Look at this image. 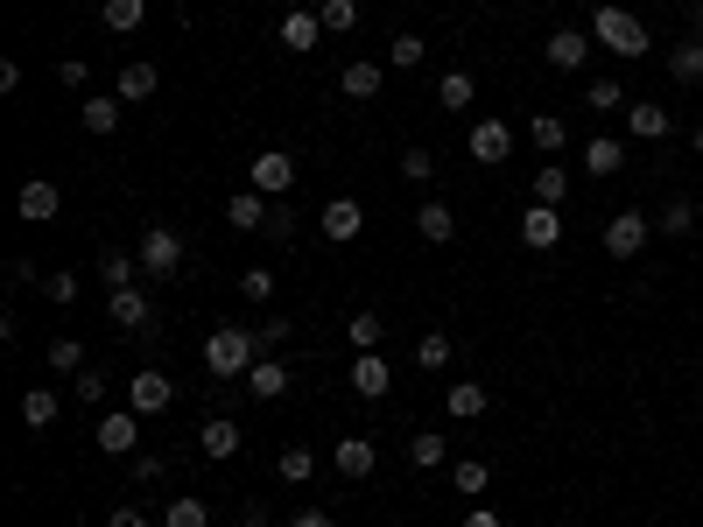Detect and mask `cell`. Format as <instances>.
I'll list each match as a JSON object with an SVG mask.
<instances>
[{"label": "cell", "mask_w": 703, "mask_h": 527, "mask_svg": "<svg viewBox=\"0 0 703 527\" xmlns=\"http://www.w3.org/2000/svg\"><path fill=\"white\" fill-rule=\"evenodd\" d=\"M260 359V331H246V324H225L204 337V373L212 380H246V366Z\"/></svg>", "instance_id": "6da1fadb"}, {"label": "cell", "mask_w": 703, "mask_h": 527, "mask_svg": "<svg viewBox=\"0 0 703 527\" xmlns=\"http://www.w3.org/2000/svg\"><path fill=\"white\" fill-rule=\"evenodd\" d=\"M592 43H605L613 56H648V50H654V35H648V22H640V14H626V8H598V14H592Z\"/></svg>", "instance_id": "7a4b0ae2"}, {"label": "cell", "mask_w": 703, "mask_h": 527, "mask_svg": "<svg viewBox=\"0 0 703 527\" xmlns=\"http://www.w3.org/2000/svg\"><path fill=\"white\" fill-rule=\"evenodd\" d=\"M141 275H156V281L183 275V233H169V225H148V233H141Z\"/></svg>", "instance_id": "3957f363"}, {"label": "cell", "mask_w": 703, "mask_h": 527, "mask_svg": "<svg viewBox=\"0 0 703 527\" xmlns=\"http://www.w3.org/2000/svg\"><path fill=\"white\" fill-rule=\"evenodd\" d=\"M648 233H654L648 212H613V218H605V254H613V260H640Z\"/></svg>", "instance_id": "277c9868"}, {"label": "cell", "mask_w": 703, "mask_h": 527, "mask_svg": "<svg viewBox=\"0 0 703 527\" xmlns=\"http://www.w3.org/2000/svg\"><path fill=\"white\" fill-rule=\"evenodd\" d=\"M177 401V380H169L162 366H141L135 380H127V408H135V416L148 422V416H162V408Z\"/></svg>", "instance_id": "5b68a950"}, {"label": "cell", "mask_w": 703, "mask_h": 527, "mask_svg": "<svg viewBox=\"0 0 703 527\" xmlns=\"http://www.w3.org/2000/svg\"><path fill=\"white\" fill-rule=\"evenodd\" d=\"M246 183H254L260 197H289V191H296V155H281V148H268V155H254V169H246Z\"/></svg>", "instance_id": "8992f818"}, {"label": "cell", "mask_w": 703, "mask_h": 527, "mask_svg": "<svg viewBox=\"0 0 703 527\" xmlns=\"http://www.w3.org/2000/svg\"><path fill=\"white\" fill-rule=\"evenodd\" d=\"M275 43L289 50V56H310L317 43H324V22H317V8H289V14H281V29H275Z\"/></svg>", "instance_id": "52a82bcc"}, {"label": "cell", "mask_w": 703, "mask_h": 527, "mask_svg": "<svg viewBox=\"0 0 703 527\" xmlns=\"http://www.w3.org/2000/svg\"><path fill=\"white\" fill-rule=\"evenodd\" d=\"M521 247H535V254H556L563 247V212H556V204L521 212Z\"/></svg>", "instance_id": "ba28073f"}, {"label": "cell", "mask_w": 703, "mask_h": 527, "mask_svg": "<svg viewBox=\"0 0 703 527\" xmlns=\"http://www.w3.org/2000/svg\"><path fill=\"white\" fill-rule=\"evenodd\" d=\"M626 135H633V141H669L675 135V112L654 106V99H633V106H626Z\"/></svg>", "instance_id": "9c48e42d"}, {"label": "cell", "mask_w": 703, "mask_h": 527, "mask_svg": "<svg viewBox=\"0 0 703 527\" xmlns=\"http://www.w3.org/2000/svg\"><path fill=\"white\" fill-rule=\"evenodd\" d=\"M268 212H275V197H260L254 183L225 197V225H233V233H260V225H268Z\"/></svg>", "instance_id": "30bf717a"}, {"label": "cell", "mask_w": 703, "mask_h": 527, "mask_svg": "<svg viewBox=\"0 0 703 527\" xmlns=\"http://www.w3.org/2000/svg\"><path fill=\"white\" fill-rule=\"evenodd\" d=\"M289 380H296V373L289 366H281V359H268V352H260V359L254 366H246V394H254V401H281V394H289Z\"/></svg>", "instance_id": "8fae6325"}, {"label": "cell", "mask_w": 703, "mask_h": 527, "mask_svg": "<svg viewBox=\"0 0 703 527\" xmlns=\"http://www.w3.org/2000/svg\"><path fill=\"white\" fill-rule=\"evenodd\" d=\"M387 387H394V366L380 359V352H359L352 359V394L359 401H387Z\"/></svg>", "instance_id": "7c38bea8"}, {"label": "cell", "mask_w": 703, "mask_h": 527, "mask_svg": "<svg viewBox=\"0 0 703 527\" xmlns=\"http://www.w3.org/2000/svg\"><path fill=\"white\" fill-rule=\"evenodd\" d=\"M135 443H141V416H135V408L99 416V450H106V458H135Z\"/></svg>", "instance_id": "4fadbf2b"}, {"label": "cell", "mask_w": 703, "mask_h": 527, "mask_svg": "<svg viewBox=\"0 0 703 527\" xmlns=\"http://www.w3.org/2000/svg\"><path fill=\"white\" fill-rule=\"evenodd\" d=\"M14 212H22L29 225H50L56 212H64V191H56L50 176H35V183H22V197H14Z\"/></svg>", "instance_id": "5bb4252c"}, {"label": "cell", "mask_w": 703, "mask_h": 527, "mask_svg": "<svg viewBox=\"0 0 703 527\" xmlns=\"http://www.w3.org/2000/svg\"><path fill=\"white\" fill-rule=\"evenodd\" d=\"M359 225H366V204H359V197H331L324 204V239H331V247H352Z\"/></svg>", "instance_id": "9a60e30c"}, {"label": "cell", "mask_w": 703, "mask_h": 527, "mask_svg": "<svg viewBox=\"0 0 703 527\" xmlns=\"http://www.w3.org/2000/svg\"><path fill=\"white\" fill-rule=\"evenodd\" d=\"M331 464H338V478H373L380 450H373V437H338V450H331Z\"/></svg>", "instance_id": "2e32d148"}, {"label": "cell", "mask_w": 703, "mask_h": 527, "mask_svg": "<svg viewBox=\"0 0 703 527\" xmlns=\"http://www.w3.org/2000/svg\"><path fill=\"white\" fill-rule=\"evenodd\" d=\"M239 443H246V429H239L233 416H212V422L198 429V450H204V458H219V464L239 458Z\"/></svg>", "instance_id": "e0dca14e"}, {"label": "cell", "mask_w": 703, "mask_h": 527, "mask_svg": "<svg viewBox=\"0 0 703 527\" xmlns=\"http://www.w3.org/2000/svg\"><path fill=\"white\" fill-rule=\"evenodd\" d=\"M471 155L500 169L507 155H514V127H507V120H479V127H471Z\"/></svg>", "instance_id": "ac0fdd59"}, {"label": "cell", "mask_w": 703, "mask_h": 527, "mask_svg": "<svg viewBox=\"0 0 703 527\" xmlns=\"http://www.w3.org/2000/svg\"><path fill=\"white\" fill-rule=\"evenodd\" d=\"M592 50H598L592 29H556V35H548V64H556V71H584Z\"/></svg>", "instance_id": "d6986e66"}, {"label": "cell", "mask_w": 703, "mask_h": 527, "mask_svg": "<svg viewBox=\"0 0 703 527\" xmlns=\"http://www.w3.org/2000/svg\"><path fill=\"white\" fill-rule=\"evenodd\" d=\"M415 233L429 239V247H450V239H458V212H450V204H415Z\"/></svg>", "instance_id": "ffe728a7"}, {"label": "cell", "mask_w": 703, "mask_h": 527, "mask_svg": "<svg viewBox=\"0 0 703 527\" xmlns=\"http://www.w3.org/2000/svg\"><path fill=\"white\" fill-rule=\"evenodd\" d=\"M626 169V141L619 135H592L584 141V176H619Z\"/></svg>", "instance_id": "44dd1931"}, {"label": "cell", "mask_w": 703, "mask_h": 527, "mask_svg": "<svg viewBox=\"0 0 703 527\" xmlns=\"http://www.w3.org/2000/svg\"><path fill=\"white\" fill-rule=\"evenodd\" d=\"M106 316H113L120 331H148V295H141V289H113V295H106Z\"/></svg>", "instance_id": "7402d4cb"}, {"label": "cell", "mask_w": 703, "mask_h": 527, "mask_svg": "<svg viewBox=\"0 0 703 527\" xmlns=\"http://www.w3.org/2000/svg\"><path fill=\"white\" fill-rule=\"evenodd\" d=\"M486 408H492V387L486 380H458V387H450V416H458V422H479Z\"/></svg>", "instance_id": "603a6c76"}, {"label": "cell", "mask_w": 703, "mask_h": 527, "mask_svg": "<svg viewBox=\"0 0 703 527\" xmlns=\"http://www.w3.org/2000/svg\"><path fill=\"white\" fill-rule=\"evenodd\" d=\"M56 416H64V401H56V387H29V394H22V422L35 429V437H43V429H50Z\"/></svg>", "instance_id": "cb8c5ba5"}, {"label": "cell", "mask_w": 703, "mask_h": 527, "mask_svg": "<svg viewBox=\"0 0 703 527\" xmlns=\"http://www.w3.org/2000/svg\"><path fill=\"white\" fill-rule=\"evenodd\" d=\"M156 64H127L120 71V85H113V99H127V106H141V99H156Z\"/></svg>", "instance_id": "d4e9b609"}, {"label": "cell", "mask_w": 703, "mask_h": 527, "mask_svg": "<svg viewBox=\"0 0 703 527\" xmlns=\"http://www.w3.org/2000/svg\"><path fill=\"white\" fill-rule=\"evenodd\" d=\"M669 78L675 85H703V35H690V43L669 50Z\"/></svg>", "instance_id": "484cf974"}, {"label": "cell", "mask_w": 703, "mask_h": 527, "mask_svg": "<svg viewBox=\"0 0 703 527\" xmlns=\"http://www.w3.org/2000/svg\"><path fill=\"white\" fill-rule=\"evenodd\" d=\"M338 92H345V99H380V64H366V56L345 64L338 71Z\"/></svg>", "instance_id": "4316f807"}, {"label": "cell", "mask_w": 703, "mask_h": 527, "mask_svg": "<svg viewBox=\"0 0 703 527\" xmlns=\"http://www.w3.org/2000/svg\"><path fill=\"white\" fill-rule=\"evenodd\" d=\"M141 14H148V0H99V22H106L113 35H135Z\"/></svg>", "instance_id": "83f0119b"}, {"label": "cell", "mask_w": 703, "mask_h": 527, "mask_svg": "<svg viewBox=\"0 0 703 527\" xmlns=\"http://www.w3.org/2000/svg\"><path fill=\"white\" fill-rule=\"evenodd\" d=\"M528 135H535V148H542V155H548V162H556V155H563V148H569V127L556 120V112H535V120H528Z\"/></svg>", "instance_id": "f1b7e54d"}, {"label": "cell", "mask_w": 703, "mask_h": 527, "mask_svg": "<svg viewBox=\"0 0 703 527\" xmlns=\"http://www.w3.org/2000/svg\"><path fill=\"white\" fill-rule=\"evenodd\" d=\"M471 92H479V85H471V71H444V78H436V106H444V112H465Z\"/></svg>", "instance_id": "f546056e"}, {"label": "cell", "mask_w": 703, "mask_h": 527, "mask_svg": "<svg viewBox=\"0 0 703 527\" xmlns=\"http://www.w3.org/2000/svg\"><path fill=\"white\" fill-rule=\"evenodd\" d=\"M120 106H127V99H106V92H99V99H85V106H78L85 135H113V127H120Z\"/></svg>", "instance_id": "4dcf8cb0"}, {"label": "cell", "mask_w": 703, "mask_h": 527, "mask_svg": "<svg viewBox=\"0 0 703 527\" xmlns=\"http://www.w3.org/2000/svg\"><path fill=\"white\" fill-rule=\"evenodd\" d=\"M444 458H450V437H436V429H423V437H408V464H415V472H436Z\"/></svg>", "instance_id": "1f68e13d"}, {"label": "cell", "mask_w": 703, "mask_h": 527, "mask_svg": "<svg viewBox=\"0 0 703 527\" xmlns=\"http://www.w3.org/2000/svg\"><path fill=\"white\" fill-rule=\"evenodd\" d=\"M563 197H569V169L563 162H542L535 169V204H556V212H563Z\"/></svg>", "instance_id": "d6a6232c"}, {"label": "cell", "mask_w": 703, "mask_h": 527, "mask_svg": "<svg viewBox=\"0 0 703 527\" xmlns=\"http://www.w3.org/2000/svg\"><path fill=\"white\" fill-rule=\"evenodd\" d=\"M345 337H352V352H380L387 324H380V310H359V316H345Z\"/></svg>", "instance_id": "836d02e7"}, {"label": "cell", "mask_w": 703, "mask_h": 527, "mask_svg": "<svg viewBox=\"0 0 703 527\" xmlns=\"http://www.w3.org/2000/svg\"><path fill=\"white\" fill-rule=\"evenodd\" d=\"M584 106H592V112H626L633 99H626L619 78H592V85H584Z\"/></svg>", "instance_id": "e575fe53"}, {"label": "cell", "mask_w": 703, "mask_h": 527, "mask_svg": "<svg viewBox=\"0 0 703 527\" xmlns=\"http://www.w3.org/2000/svg\"><path fill=\"white\" fill-rule=\"evenodd\" d=\"M162 527H212V506H204L198 493H183V499H169V514Z\"/></svg>", "instance_id": "d590c367"}, {"label": "cell", "mask_w": 703, "mask_h": 527, "mask_svg": "<svg viewBox=\"0 0 703 527\" xmlns=\"http://www.w3.org/2000/svg\"><path fill=\"white\" fill-rule=\"evenodd\" d=\"M135 275H141V254H106V260H99V281H106V289H135Z\"/></svg>", "instance_id": "8d00e7d4"}, {"label": "cell", "mask_w": 703, "mask_h": 527, "mask_svg": "<svg viewBox=\"0 0 703 527\" xmlns=\"http://www.w3.org/2000/svg\"><path fill=\"white\" fill-rule=\"evenodd\" d=\"M317 22H324V35L359 29V0H317Z\"/></svg>", "instance_id": "74e56055"}, {"label": "cell", "mask_w": 703, "mask_h": 527, "mask_svg": "<svg viewBox=\"0 0 703 527\" xmlns=\"http://www.w3.org/2000/svg\"><path fill=\"white\" fill-rule=\"evenodd\" d=\"M43 359H50V373H85V345L78 337H50Z\"/></svg>", "instance_id": "f35d334b"}, {"label": "cell", "mask_w": 703, "mask_h": 527, "mask_svg": "<svg viewBox=\"0 0 703 527\" xmlns=\"http://www.w3.org/2000/svg\"><path fill=\"white\" fill-rule=\"evenodd\" d=\"M661 233H669V239H682V233H696V204H690V197L661 204Z\"/></svg>", "instance_id": "ab89813d"}, {"label": "cell", "mask_w": 703, "mask_h": 527, "mask_svg": "<svg viewBox=\"0 0 703 527\" xmlns=\"http://www.w3.org/2000/svg\"><path fill=\"white\" fill-rule=\"evenodd\" d=\"M275 472H281V485H302V478L317 472V458H310L302 443H289V450H281V464H275Z\"/></svg>", "instance_id": "60d3db41"}, {"label": "cell", "mask_w": 703, "mask_h": 527, "mask_svg": "<svg viewBox=\"0 0 703 527\" xmlns=\"http://www.w3.org/2000/svg\"><path fill=\"white\" fill-rule=\"evenodd\" d=\"M423 56H429V43H423V35H394V43H387V64H394V71H415Z\"/></svg>", "instance_id": "b9f144b4"}, {"label": "cell", "mask_w": 703, "mask_h": 527, "mask_svg": "<svg viewBox=\"0 0 703 527\" xmlns=\"http://www.w3.org/2000/svg\"><path fill=\"white\" fill-rule=\"evenodd\" d=\"M415 366H423V373H444V366H450V337H444V331H429L423 345H415Z\"/></svg>", "instance_id": "7bdbcfd3"}, {"label": "cell", "mask_w": 703, "mask_h": 527, "mask_svg": "<svg viewBox=\"0 0 703 527\" xmlns=\"http://www.w3.org/2000/svg\"><path fill=\"white\" fill-rule=\"evenodd\" d=\"M106 387H113V380H106V373H99V366H85V373H71V394H78V401H85V408H99V401H106Z\"/></svg>", "instance_id": "ee69618b"}, {"label": "cell", "mask_w": 703, "mask_h": 527, "mask_svg": "<svg viewBox=\"0 0 703 527\" xmlns=\"http://www.w3.org/2000/svg\"><path fill=\"white\" fill-rule=\"evenodd\" d=\"M450 485H458V493H486V485H492V464H486V458H465L458 472H450Z\"/></svg>", "instance_id": "f6af8a7d"}, {"label": "cell", "mask_w": 703, "mask_h": 527, "mask_svg": "<svg viewBox=\"0 0 703 527\" xmlns=\"http://www.w3.org/2000/svg\"><path fill=\"white\" fill-rule=\"evenodd\" d=\"M239 295H246V303H275V268H246Z\"/></svg>", "instance_id": "bcb514c9"}, {"label": "cell", "mask_w": 703, "mask_h": 527, "mask_svg": "<svg viewBox=\"0 0 703 527\" xmlns=\"http://www.w3.org/2000/svg\"><path fill=\"white\" fill-rule=\"evenodd\" d=\"M169 472V458H162V450H135V464H127V478H135V485H156Z\"/></svg>", "instance_id": "7dc6e473"}, {"label": "cell", "mask_w": 703, "mask_h": 527, "mask_svg": "<svg viewBox=\"0 0 703 527\" xmlns=\"http://www.w3.org/2000/svg\"><path fill=\"white\" fill-rule=\"evenodd\" d=\"M43 295H50V303H78V275H71V268L43 275Z\"/></svg>", "instance_id": "c3c4849f"}, {"label": "cell", "mask_w": 703, "mask_h": 527, "mask_svg": "<svg viewBox=\"0 0 703 527\" xmlns=\"http://www.w3.org/2000/svg\"><path fill=\"white\" fill-rule=\"evenodd\" d=\"M402 176H408V183H429V176H436V155H429V148H408V155H402Z\"/></svg>", "instance_id": "681fc988"}, {"label": "cell", "mask_w": 703, "mask_h": 527, "mask_svg": "<svg viewBox=\"0 0 703 527\" xmlns=\"http://www.w3.org/2000/svg\"><path fill=\"white\" fill-rule=\"evenodd\" d=\"M92 78V71H85V56H64V64H56V85H71V92H78Z\"/></svg>", "instance_id": "f907efd6"}, {"label": "cell", "mask_w": 703, "mask_h": 527, "mask_svg": "<svg viewBox=\"0 0 703 527\" xmlns=\"http://www.w3.org/2000/svg\"><path fill=\"white\" fill-rule=\"evenodd\" d=\"M260 233H268V239H289V233H296V212H281V204H275V212H268V225H260Z\"/></svg>", "instance_id": "816d5d0a"}, {"label": "cell", "mask_w": 703, "mask_h": 527, "mask_svg": "<svg viewBox=\"0 0 703 527\" xmlns=\"http://www.w3.org/2000/svg\"><path fill=\"white\" fill-rule=\"evenodd\" d=\"M254 331H260V352H275L281 337H289V324H281V316H268V324H254Z\"/></svg>", "instance_id": "f5cc1de1"}, {"label": "cell", "mask_w": 703, "mask_h": 527, "mask_svg": "<svg viewBox=\"0 0 703 527\" xmlns=\"http://www.w3.org/2000/svg\"><path fill=\"white\" fill-rule=\"evenodd\" d=\"M106 527H148V514H141V506H120V514H113Z\"/></svg>", "instance_id": "db71d44e"}, {"label": "cell", "mask_w": 703, "mask_h": 527, "mask_svg": "<svg viewBox=\"0 0 703 527\" xmlns=\"http://www.w3.org/2000/svg\"><path fill=\"white\" fill-rule=\"evenodd\" d=\"M465 527H507V520L492 514V506H471V514H465Z\"/></svg>", "instance_id": "11a10c76"}, {"label": "cell", "mask_w": 703, "mask_h": 527, "mask_svg": "<svg viewBox=\"0 0 703 527\" xmlns=\"http://www.w3.org/2000/svg\"><path fill=\"white\" fill-rule=\"evenodd\" d=\"M289 527H331V514H317V506H302V514H296Z\"/></svg>", "instance_id": "9f6ffc18"}, {"label": "cell", "mask_w": 703, "mask_h": 527, "mask_svg": "<svg viewBox=\"0 0 703 527\" xmlns=\"http://www.w3.org/2000/svg\"><path fill=\"white\" fill-rule=\"evenodd\" d=\"M690 148H696V155H703V127H696V135H690Z\"/></svg>", "instance_id": "6f0895ef"}, {"label": "cell", "mask_w": 703, "mask_h": 527, "mask_svg": "<svg viewBox=\"0 0 703 527\" xmlns=\"http://www.w3.org/2000/svg\"><path fill=\"white\" fill-rule=\"evenodd\" d=\"M696 35H703V8H696Z\"/></svg>", "instance_id": "680465c9"}, {"label": "cell", "mask_w": 703, "mask_h": 527, "mask_svg": "<svg viewBox=\"0 0 703 527\" xmlns=\"http://www.w3.org/2000/svg\"><path fill=\"white\" fill-rule=\"evenodd\" d=\"M296 8H310V0H296Z\"/></svg>", "instance_id": "91938a15"}]
</instances>
